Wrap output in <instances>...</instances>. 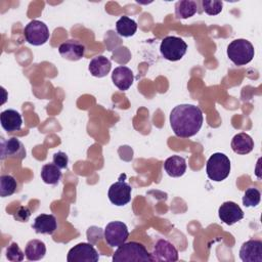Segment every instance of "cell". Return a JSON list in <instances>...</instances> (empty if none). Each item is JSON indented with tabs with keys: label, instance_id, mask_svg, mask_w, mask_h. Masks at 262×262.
I'll use <instances>...</instances> for the list:
<instances>
[{
	"label": "cell",
	"instance_id": "obj_28",
	"mask_svg": "<svg viewBox=\"0 0 262 262\" xmlns=\"http://www.w3.org/2000/svg\"><path fill=\"white\" fill-rule=\"evenodd\" d=\"M25 253L20 250L16 243H11L6 249V258L12 262H20L25 258Z\"/></svg>",
	"mask_w": 262,
	"mask_h": 262
},
{
	"label": "cell",
	"instance_id": "obj_29",
	"mask_svg": "<svg viewBox=\"0 0 262 262\" xmlns=\"http://www.w3.org/2000/svg\"><path fill=\"white\" fill-rule=\"evenodd\" d=\"M53 164H55L59 169H67L69 164V158L66 152L57 151L53 155Z\"/></svg>",
	"mask_w": 262,
	"mask_h": 262
},
{
	"label": "cell",
	"instance_id": "obj_25",
	"mask_svg": "<svg viewBox=\"0 0 262 262\" xmlns=\"http://www.w3.org/2000/svg\"><path fill=\"white\" fill-rule=\"evenodd\" d=\"M17 189V182L11 175H1L0 177V195L2 198L13 194Z\"/></svg>",
	"mask_w": 262,
	"mask_h": 262
},
{
	"label": "cell",
	"instance_id": "obj_14",
	"mask_svg": "<svg viewBox=\"0 0 262 262\" xmlns=\"http://www.w3.org/2000/svg\"><path fill=\"white\" fill-rule=\"evenodd\" d=\"M58 52L63 58L76 61L84 56L85 46L78 40H68L59 45Z\"/></svg>",
	"mask_w": 262,
	"mask_h": 262
},
{
	"label": "cell",
	"instance_id": "obj_10",
	"mask_svg": "<svg viewBox=\"0 0 262 262\" xmlns=\"http://www.w3.org/2000/svg\"><path fill=\"white\" fill-rule=\"evenodd\" d=\"M151 258L152 261L175 262L178 260V251L169 241L159 239L152 248Z\"/></svg>",
	"mask_w": 262,
	"mask_h": 262
},
{
	"label": "cell",
	"instance_id": "obj_21",
	"mask_svg": "<svg viewBox=\"0 0 262 262\" xmlns=\"http://www.w3.org/2000/svg\"><path fill=\"white\" fill-rule=\"evenodd\" d=\"M46 254V246L40 239H31L25 248V255L29 261L41 260Z\"/></svg>",
	"mask_w": 262,
	"mask_h": 262
},
{
	"label": "cell",
	"instance_id": "obj_24",
	"mask_svg": "<svg viewBox=\"0 0 262 262\" xmlns=\"http://www.w3.org/2000/svg\"><path fill=\"white\" fill-rule=\"evenodd\" d=\"M117 33L122 37H131L136 33L137 24L134 19L123 15L116 23Z\"/></svg>",
	"mask_w": 262,
	"mask_h": 262
},
{
	"label": "cell",
	"instance_id": "obj_5",
	"mask_svg": "<svg viewBox=\"0 0 262 262\" xmlns=\"http://www.w3.org/2000/svg\"><path fill=\"white\" fill-rule=\"evenodd\" d=\"M187 50V44L183 39L176 36L165 37L160 45V52L162 56L170 61L180 60Z\"/></svg>",
	"mask_w": 262,
	"mask_h": 262
},
{
	"label": "cell",
	"instance_id": "obj_20",
	"mask_svg": "<svg viewBox=\"0 0 262 262\" xmlns=\"http://www.w3.org/2000/svg\"><path fill=\"white\" fill-rule=\"evenodd\" d=\"M112 68V62L103 55H98L90 60L88 70L93 77L102 78L106 76Z\"/></svg>",
	"mask_w": 262,
	"mask_h": 262
},
{
	"label": "cell",
	"instance_id": "obj_6",
	"mask_svg": "<svg viewBox=\"0 0 262 262\" xmlns=\"http://www.w3.org/2000/svg\"><path fill=\"white\" fill-rule=\"evenodd\" d=\"M24 36L28 43L34 46H40L48 41L50 34L47 26L43 21L33 19L25 27Z\"/></svg>",
	"mask_w": 262,
	"mask_h": 262
},
{
	"label": "cell",
	"instance_id": "obj_16",
	"mask_svg": "<svg viewBox=\"0 0 262 262\" xmlns=\"http://www.w3.org/2000/svg\"><path fill=\"white\" fill-rule=\"evenodd\" d=\"M0 123L6 132L12 133L18 131L21 128L23 119L18 112L8 108L0 114Z\"/></svg>",
	"mask_w": 262,
	"mask_h": 262
},
{
	"label": "cell",
	"instance_id": "obj_8",
	"mask_svg": "<svg viewBox=\"0 0 262 262\" xmlns=\"http://www.w3.org/2000/svg\"><path fill=\"white\" fill-rule=\"evenodd\" d=\"M99 255L95 248L88 243H80L70 249L68 262H97Z\"/></svg>",
	"mask_w": 262,
	"mask_h": 262
},
{
	"label": "cell",
	"instance_id": "obj_22",
	"mask_svg": "<svg viewBox=\"0 0 262 262\" xmlns=\"http://www.w3.org/2000/svg\"><path fill=\"white\" fill-rule=\"evenodd\" d=\"M198 11V3L192 0H181L175 3V16L185 19L194 15Z\"/></svg>",
	"mask_w": 262,
	"mask_h": 262
},
{
	"label": "cell",
	"instance_id": "obj_2",
	"mask_svg": "<svg viewBox=\"0 0 262 262\" xmlns=\"http://www.w3.org/2000/svg\"><path fill=\"white\" fill-rule=\"evenodd\" d=\"M114 262H139L152 261L151 254L148 253L145 246L138 242L124 243L119 246L113 255Z\"/></svg>",
	"mask_w": 262,
	"mask_h": 262
},
{
	"label": "cell",
	"instance_id": "obj_1",
	"mask_svg": "<svg viewBox=\"0 0 262 262\" xmlns=\"http://www.w3.org/2000/svg\"><path fill=\"white\" fill-rule=\"evenodd\" d=\"M204 121L202 110L193 104H178L170 113V125L174 134L181 138L195 135Z\"/></svg>",
	"mask_w": 262,
	"mask_h": 262
},
{
	"label": "cell",
	"instance_id": "obj_12",
	"mask_svg": "<svg viewBox=\"0 0 262 262\" xmlns=\"http://www.w3.org/2000/svg\"><path fill=\"white\" fill-rule=\"evenodd\" d=\"M239 258L243 262H262V242L249 239L239 249Z\"/></svg>",
	"mask_w": 262,
	"mask_h": 262
},
{
	"label": "cell",
	"instance_id": "obj_23",
	"mask_svg": "<svg viewBox=\"0 0 262 262\" xmlns=\"http://www.w3.org/2000/svg\"><path fill=\"white\" fill-rule=\"evenodd\" d=\"M61 169H59L55 164H45L41 169V178L46 184L55 185L59 182L61 178Z\"/></svg>",
	"mask_w": 262,
	"mask_h": 262
},
{
	"label": "cell",
	"instance_id": "obj_4",
	"mask_svg": "<svg viewBox=\"0 0 262 262\" xmlns=\"http://www.w3.org/2000/svg\"><path fill=\"white\" fill-rule=\"evenodd\" d=\"M230 168L228 157L222 152H215L207 161L206 172L211 180L220 182L228 177Z\"/></svg>",
	"mask_w": 262,
	"mask_h": 262
},
{
	"label": "cell",
	"instance_id": "obj_19",
	"mask_svg": "<svg viewBox=\"0 0 262 262\" xmlns=\"http://www.w3.org/2000/svg\"><path fill=\"white\" fill-rule=\"evenodd\" d=\"M166 173L171 177H180L186 171V161L180 156L169 157L164 163Z\"/></svg>",
	"mask_w": 262,
	"mask_h": 262
},
{
	"label": "cell",
	"instance_id": "obj_11",
	"mask_svg": "<svg viewBox=\"0 0 262 262\" xmlns=\"http://www.w3.org/2000/svg\"><path fill=\"white\" fill-rule=\"evenodd\" d=\"M218 216L223 223L227 225H233L244 218V212L236 203L228 201L224 202L219 207Z\"/></svg>",
	"mask_w": 262,
	"mask_h": 262
},
{
	"label": "cell",
	"instance_id": "obj_9",
	"mask_svg": "<svg viewBox=\"0 0 262 262\" xmlns=\"http://www.w3.org/2000/svg\"><path fill=\"white\" fill-rule=\"evenodd\" d=\"M122 176L123 174L118 179V181H116L110 186L107 192V196L111 203L118 207L125 206L131 201L132 188L125 180L122 179Z\"/></svg>",
	"mask_w": 262,
	"mask_h": 262
},
{
	"label": "cell",
	"instance_id": "obj_26",
	"mask_svg": "<svg viewBox=\"0 0 262 262\" xmlns=\"http://www.w3.org/2000/svg\"><path fill=\"white\" fill-rule=\"evenodd\" d=\"M261 200V192L256 187H249L246 189L243 196V205L247 208L256 207L259 205Z\"/></svg>",
	"mask_w": 262,
	"mask_h": 262
},
{
	"label": "cell",
	"instance_id": "obj_7",
	"mask_svg": "<svg viewBox=\"0 0 262 262\" xmlns=\"http://www.w3.org/2000/svg\"><path fill=\"white\" fill-rule=\"evenodd\" d=\"M103 237L110 247H119L129 237L128 227L124 222L112 221L106 224Z\"/></svg>",
	"mask_w": 262,
	"mask_h": 262
},
{
	"label": "cell",
	"instance_id": "obj_30",
	"mask_svg": "<svg viewBox=\"0 0 262 262\" xmlns=\"http://www.w3.org/2000/svg\"><path fill=\"white\" fill-rule=\"evenodd\" d=\"M31 216V210L28 207L21 206L17 209L16 213L14 214V219H16L19 222H27Z\"/></svg>",
	"mask_w": 262,
	"mask_h": 262
},
{
	"label": "cell",
	"instance_id": "obj_15",
	"mask_svg": "<svg viewBox=\"0 0 262 262\" xmlns=\"http://www.w3.org/2000/svg\"><path fill=\"white\" fill-rule=\"evenodd\" d=\"M112 80L117 88L125 91V90H128L133 84L134 75L129 68L125 66H121V67H117L113 71Z\"/></svg>",
	"mask_w": 262,
	"mask_h": 262
},
{
	"label": "cell",
	"instance_id": "obj_3",
	"mask_svg": "<svg viewBox=\"0 0 262 262\" xmlns=\"http://www.w3.org/2000/svg\"><path fill=\"white\" fill-rule=\"evenodd\" d=\"M255 54L254 46L246 39H235L227 46V56L235 66L249 63Z\"/></svg>",
	"mask_w": 262,
	"mask_h": 262
},
{
	"label": "cell",
	"instance_id": "obj_18",
	"mask_svg": "<svg viewBox=\"0 0 262 262\" xmlns=\"http://www.w3.org/2000/svg\"><path fill=\"white\" fill-rule=\"evenodd\" d=\"M231 148L237 155H247L253 150L254 140L245 132L237 133L231 140Z\"/></svg>",
	"mask_w": 262,
	"mask_h": 262
},
{
	"label": "cell",
	"instance_id": "obj_13",
	"mask_svg": "<svg viewBox=\"0 0 262 262\" xmlns=\"http://www.w3.org/2000/svg\"><path fill=\"white\" fill-rule=\"evenodd\" d=\"M14 158L23 160L26 158V149L20 140L15 137L1 139V160Z\"/></svg>",
	"mask_w": 262,
	"mask_h": 262
},
{
	"label": "cell",
	"instance_id": "obj_17",
	"mask_svg": "<svg viewBox=\"0 0 262 262\" xmlns=\"http://www.w3.org/2000/svg\"><path fill=\"white\" fill-rule=\"evenodd\" d=\"M33 229L36 233L52 234L57 229V221L52 214H41L34 220Z\"/></svg>",
	"mask_w": 262,
	"mask_h": 262
},
{
	"label": "cell",
	"instance_id": "obj_27",
	"mask_svg": "<svg viewBox=\"0 0 262 262\" xmlns=\"http://www.w3.org/2000/svg\"><path fill=\"white\" fill-rule=\"evenodd\" d=\"M203 10L209 15H216L221 12L223 3L218 0H203L202 1Z\"/></svg>",
	"mask_w": 262,
	"mask_h": 262
}]
</instances>
